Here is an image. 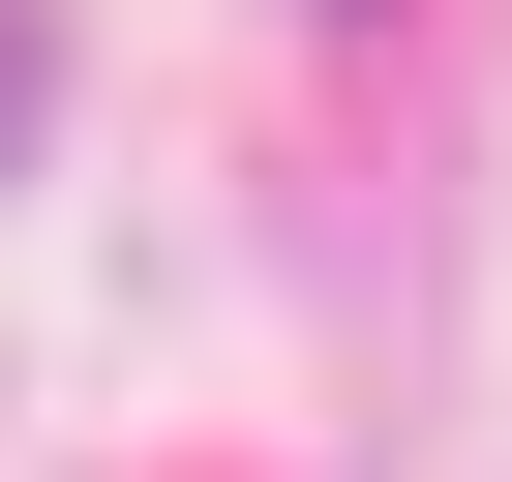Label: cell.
Returning a JSON list of instances; mask_svg holds the SVG:
<instances>
[{
  "instance_id": "1",
  "label": "cell",
  "mask_w": 512,
  "mask_h": 482,
  "mask_svg": "<svg viewBox=\"0 0 512 482\" xmlns=\"http://www.w3.org/2000/svg\"><path fill=\"white\" fill-rule=\"evenodd\" d=\"M31 91H61V61H31V0H0V151H31Z\"/></svg>"
}]
</instances>
